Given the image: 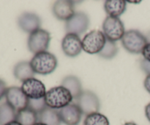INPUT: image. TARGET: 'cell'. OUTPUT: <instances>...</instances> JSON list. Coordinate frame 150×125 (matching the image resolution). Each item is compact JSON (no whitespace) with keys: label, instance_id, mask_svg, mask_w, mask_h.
I'll use <instances>...</instances> for the list:
<instances>
[{"label":"cell","instance_id":"cell-14","mask_svg":"<svg viewBox=\"0 0 150 125\" xmlns=\"http://www.w3.org/2000/svg\"><path fill=\"white\" fill-rule=\"evenodd\" d=\"M52 11L57 19L66 21L69 20L76 13L73 1L66 0L56 1L53 5Z\"/></svg>","mask_w":150,"mask_h":125},{"label":"cell","instance_id":"cell-25","mask_svg":"<svg viewBox=\"0 0 150 125\" xmlns=\"http://www.w3.org/2000/svg\"><path fill=\"white\" fill-rule=\"evenodd\" d=\"M142 54L143 55L144 59L150 62V43H147V44L145 46Z\"/></svg>","mask_w":150,"mask_h":125},{"label":"cell","instance_id":"cell-4","mask_svg":"<svg viewBox=\"0 0 150 125\" xmlns=\"http://www.w3.org/2000/svg\"><path fill=\"white\" fill-rule=\"evenodd\" d=\"M51 41L50 33L43 29H39L29 34L27 41L28 49L33 54L48 50Z\"/></svg>","mask_w":150,"mask_h":125},{"label":"cell","instance_id":"cell-3","mask_svg":"<svg viewBox=\"0 0 150 125\" xmlns=\"http://www.w3.org/2000/svg\"><path fill=\"white\" fill-rule=\"evenodd\" d=\"M146 36L140 31L136 29H130L126 31L122 38L123 47L132 54L142 53L144 48L147 44Z\"/></svg>","mask_w":150,"mask_h":125},{"label":"cell","instance_id":"cell-1","mask_svg":"<svg viewBox=\"0 0 150 125\" xmlns=\"http://www.w3.org/2000/svg\"><path fill=\"white\" fill-rule=\"evenodd\" d=\"M29 63L35 73L41 75L50 74L58 66L56 56L48 51L35 54Z\"/></svg>","mask_w":150,"mask_h":125},{"label":"cell","instance_id":"cell-12","mask_svg":"<svg viewBox=\"0 0 150 125\" xmlns=\"http://www.w3.org/2000/svg\"><path fill=\"white\" fill-rule=\"evenodd\" d=\"M59 113L62 122L66 125H78L83 116L81 110L75 103L59 110Z\"/></svg>","mask_w":150,"mask_h":125},{"label":"cell","instance_id":"cell-31","mask_svg":"<svg viewBox=\"0 0 150 125\" xmlns=\"http://www.w3.org/2000/svg\"><path fill=\"white\" fill-rule=\"evenodd\" d=\"M124 125H137V124H136V123H134V122L130 121V122H126Z\"/></svg>","mask_w":150,"mask_h":125},{"label":"cell","instance_id":"cell-30","mask_svg":"<svg viewBox=\"0 0 150 125\" xmlns=\"http://www.w3.org/2000/svg\"><path fill=\"white\" fill-rule=\"evenodd\" d=\"M145 36H146V40H147V42L148 43H150V31H149V32H148L147 34H146V35H145Z\"/></svg>","mask_w":150,"mask_h":125},{"label":"cell","instance_id":"cell-22","mask_svg":"<svg viewBox=\"0 0 150 125\" xmlns=\"http://www.w3.org/2000/svg\"><path fill=\"white\" fill-rule=\"evenodd\" d=\"M84 125H109V121L105 115L99 113H94L86 116Z\"/></svg>","mask_w":150,"mask_h":125},{"label":"cell","instance_id":"cell-33","mask_svg":"<svg viewBox=\"0 0 150 125\" xmlns=\"http://www.w3.org/2000/svg\"><path fill=\"white\" fill-rule=\"evenodd\" d=\"M34 125H45V124H44L41 123V122H37V123L35 124H34Z\"/></svg>","mask_w":150,"mask_h":125},{"label":"cell","instance_id":"cell-18","mask_svg":"<svg viewBox=\"0 0 150 125\" xmlns=\"http://www.w3.org/2000/svg\"><path fill=\"white\" fill-rule=\"evenodd\" d=\"M127 2L124 0H108L104 3V8L108 16L118 17L126 10Z\"/></svg>","mask_w":150,"mask_h":125},{"label":"cell","instance_id":"cell-15","mask_svg":"<svg viewBox=\"0 0 150 125\" xmlns=\"http://www.w3.org/2000/svg\"><path fill=\"white\" fill-rule=\"evenodd\" d=\"M13 74L17 79L24 82L26 79L33 78L35 73L29 61H21L14 66Z\"/></svg>","mask_w":150,"mask_h":125},{"label":"cell","instance_id":"cell-20","mask_svg":"<svg viewBox=\"0 0 150 125\" xmlns=\"http://www.w3.org/2000/svg\"><path fill=\"white\" fill-rule=\"evenodd\" d=\"M16 113L7 102L1 104L0 105V125H5L9 122L16 121Z\"/></svg>","mask_w":150,"mask_h":125},{"label":"cell","instance_id":"cell-23","mask_svg":"<svg viewBox=\"0 0 150 125\" xmlns=\"http://www.w3.org/2000/svg\"><path fill=\"white\" fill-rule=\"evenodd\" d=\"M29 109L35 111L36 113H40L45 110L48 106L46 105L45 103V99H29V104H28V107Z\"/></svg>","mask_w":150,"mask_h":125},{"label":"cell","instance_id":"cell-7","mask_svg":"<svg viewBox=\"0 0 150 125\" xmlns=\"http://www.w3.org/2000/svg\"><path fill=\"white\" fill-rule=\"evenodd\" d=\"M75 104L81 110L83 115L98 113L100 110V100L98 96L91 91H84L79 96Z\"/></svg>","mask_w":150,"mask_h":125},{"label":"cell","instance_id":"cell-28","mask_svg":"<svg viewBox=\"0 0 150 125\" xmlns=\"http://www.w3.org/2000/svg\"><path fill=\"white\" fill-rule=\"evenodd\" d=\"M145 115H146V119L150 122V102L145 107Z\"/></svg>","mask_w":150,"mask_h":125},{"label":"cell","instance_id":"cell-8","mask_svg":"<svg viewBox=\"0 0 150 125\" xmlns=\"http://www.w3.org/2000/svg\"><path fill=\"white\" fill-rule=\"evenodd\" d=\"M89 16L83 12H76L75 14L65 23L67 33L80 35L84 33L89 26Z\"/></svg>","mask_w":150,"mask_h":125},{"label":"cell","instance_id":"cell-2","mask_svg":"<svg viewBox=\"0 0 150 125\" xmlns=\"http://www.w3.org/2000/svg\"><path fill=\"white\" fill-rule=\"evenodd\" d=\"M45 101L48 107L60 110L71 104L73 100L71 94L62 85L55 86L48 90L45 94Z\"/></svg>","mask_w":150,"mask_h":125},{"label":"cell","instance_id":"cell-10","mask_svg":"<svg viewBox=\"0 0 150 125\" xmlns=\"http://www.w3.org/2000/svg\"><path fill=\"white\" fill-rule=\"evenodd\" d=\"M21 88L25 95L30 99L44 98L47 92L44 84L35 77L28 79L22 82Z\"/></svg>","mask_w":150,"mask_h":125},{"label":"cell","instance_id":"cell-5","mask_svg":"<svg viewBox=\"0 0 150 125\" xmlns=\"http://www.w3.org/2000/svg\"><path fill=\"white\" fill-rule=\"evenodd\" d=\"M103 31L106 39L113 42L122 40L125 33L124 24L121 19L108 16L103 23Z\"/></svg>","mask_w":150,"mask_h":125},{"label":"cell","instance_id":"cell-32","mask_svg":"<svg viewBox=\"0 0 150 125\" xmlns=\"http://www.w3.org/2000/svg\"><path fill=\"white\" fill-rule=\"evenodd\" d=\"M129 3H134V4H139L141 3V1H128Z\"/></svg>","mask_w":150,"mask_h":125},{"label":"cell","instance_id":"cell-29","mask_svg":"<svg viewBox=\"0 0 150 125\" xmlns=\"http://www.w3.org/2000/svg\"><path fill=\"white\" fill-rule=\"evenodd\" d=\"M5 125H21V124L19 122H18L17 121H13L6 124Z\"/></svg>","mask_w":150,"mask_h":125},{"label":"cell","instance_id":"cell-27","mask_svg":"<svg viewBox=\"0 0 150 125\" xmlns=\"http://www.w3.org/2000/svg\"><path fill=\"white\" fill-rule=\"evenodd\" d=\"M144 85L145 89L150 94V75H147L146 77L145 78L144 82Z\"/></svg>","mask_w":150,"mask_h":125},{"label":"cell","instance_id":"cell-19","mask_svg":"<svg viewBox=\"0 0 150 125\" xmlns=\"http://www.w3.org/2000/svg\"><path fill=\"white\" fill-rule=\"evenodd\" d=\"M16 121L21 125H34L38 122V115L29 107L16 113Z\"/></svg>","mask_w":150,"mask_h":125},{"label":"cell","instance_id":"cell-6","mask_svg":"<svg viewBox=\"0 0 150 125\" xmlns=\"http://www.w3.org/2000/svg\"><path fill=\"white\" fill-rule=\"evenodd\" d=\"M106 40L105 35L101 31H91L82 40L83 50L88 54H98L105 46Z\"/></svg>","mask_w":150,"mask_h":125},{"label":"cell","instance_id":"cell-9","mask_svg":"<svg viewBox=\"0 0 150 125\" xmlns=\"http://www.w3.org/2000/svg\"><path fill=\"white\" fill-rule=\"evenodd\" d=\"M6 102L16 112L26 108L29 104V98L24 94L21 88L12 86L7 88L5 94Z\"/></svg>","mask_w":150,"mask_h":125},{"label":"cell","instance_id":"cell-21","mask_svg":"<svg viewBox=\"0 0 150 125\" xmlns=\"http://www.w3.org/2000/svg\"><path fill=\"white\" fill-rule=\"evenodd\" d=\"M117 53H118V47L116 43L109 40H106L105 46L98 54L99 57L110 60V59L114 58L117 55Z\"/></svg>","mask_w":150,"mask_h":125},{"label":"cell","instance_id":"cell-17","mask_svg":"<svg viewBox=\"0 0 150 125\" xmlns=\"http://www.w3.org/2000/svg\"><path fill=\"white\" fill-rule=\"evenodd\" d=\"M62 85L70 91L73 99H76L83 92L82 84L80 79L74 75L65 76L62 82Z\"/></svg>","mask_w":150,"mask_h":125},{"label":"cell","instance_id":"cell-11","mask_svg":"<svg viewBox=\"0 0 150 125\" xmlns=\"http://www.w3.org/2000/svg\"><path fill=\"white\" fill-rule=\"evenodd\" d=\"M62 48L67 57H77L83 49L82 41L79 35L67 33L62 41Z\"/></svg>","mask_w":150,"mask_h":125},{"label":"cell","instance_id":"cell-24","mask_svg":"<svg viewBox=\"0 0 150 125\" xmlns=\"http://www.w3.org/2000/svg\"><path fill=\"white\" fill-rule=\"evenodd\" d=\"M141 68L147 75H150V62L143 59L141 62Z\"/></svg>","mask_w":150,"mask_h":125},{"label":"cell","instance_id":"cell-26","mask_svg":"<svg viewBox=\"0 0 150 125\" xmlns=\"http://www.w3.org/2000/svg\"><path fill=\"white\" fill-rule=\"evenodd\" d=\"M7 90V85H6V83L2 79H0V100L5 96Z\"/></svg>","mask_w":150,"mask_h":125},{"label":"cell","instance_id":"cell-13","mask_svg":"<svg viewBox=\"0 0 150 125\" xmlns=\"http://www.w3.org/2000/svg\"><path fill=\"white\" fill-rule=\"evenodd\" d=\"M18 24L23 32L30 34L40 29L41 19L35 13L25 12L18 17Z\"/></svg>","mask_w":150,"mask_h":125},{"label":"cell","instance_id":"cell-16","mask_svg":"<svg viewBox=\"0 0 150 125\" xmlns=\"http://www.w3.org/2000/svg\"><path fill=\"white\" fill-rule=\"evenodd\" d=\"M38 115V122L45 125H61L62 121L59 110L48 107Z\"/></svg>","mask_w":150,"mask_h":125}]
</instances>
